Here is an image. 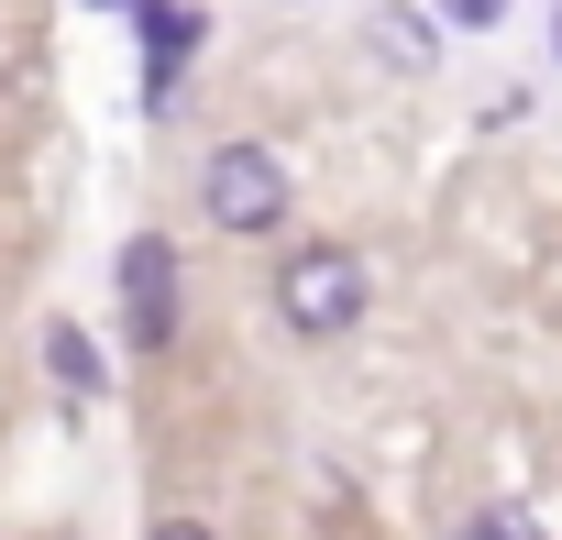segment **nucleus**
<instances>
[{
	"label": "nucleus",
	"mask_w": 562,
	"mask_h": 540,
	"mask_svg": "<svg viewBox=\"0 0 562 540\" xmlns=\"http://www.w3.org/2000/svg\"><path fill=\"white\" fill-rule=\"evenodd\" d=\"M430 12H441V23H452V34H496V23H507V12H518V0H430Z\"/></svg>",
	"instance_id": "8"
},
{
	"label": "nucleus",
	"mask_w": 562,
	"mask_h": 540,
	"mask_svg": "<svg viewBox=\"0 0 562 540\" xmlns=\"http://www.w3.org/2000/svg\"><path fill=\"white\" fill-rule=\"evenodd\" d=\"M430 45H441V34H430L419 12H375V56H386V67H430Z\"/></svg>",
	"instance_id": "6"
},
{
	"label": "nucleus",
	"mask_w": 562,
	"mask_h": 540,
	"mask_svg": "<svg viewBox=\"0 0 562 540\" xmlns=\"http://www.w3.org/2000/svg\"><path fill=\"white\" fill-rule=\"evenodd\" d=\"M265 299H276V320H288L299 342H342V331L375 310V277H364L353 243H299V254H276Z\"/></svg>",
	"instance_id": "1"
},
{
	"label": "nucleus",
	"mask_w": 562,
	"mask_h": 540,
	"mask_svg": "<svg viewBox=\"0 0 562 540\" xmlns=\"http://www.w3.org/2000/svg\"><path fill=\"white\" fill-rule=\"evenodd\" d=\"M133 12V34L155 45V111H166V89H177V67H188V45H199V12L188 0H122Z\"/></svg>",
	"instance_id": "4"
},
{
	"label": "nucleus",
	"mask_w": 562,
	"mask_h": 540,
	"mask_svg": "<svg viewBox=\"0 0 562 540\" xmlns=\"http://www.w3.org/2000/svg\"><path fill=\"white\" fill-rule=\"evenodd\" d=\"M155 540H221L210 518H155Z\"/></svg>",
	"instance_id": "9"
},
{
	"label": "nucleus",
	"mask_w": 562,
	"mask_h": 540,
	"mask_svg": "<svg viewBox=\"0 0 562 540\" xmlns=\"http://www.w3.org/2000/svg\"><path fill=\"white\" fill-rule=\"evenodd\" d=\"M45 364H56V386H67L78 408H89V397L111 386V364H100V342H89L78 320H45Z\"/></svg>",
	"instance_id": "5"
},
{
	"label": "nucleus",
	"mask_w": 562,
	"mask_h": 540,
	"mask_svg": "<svg viewBox=\"0 0 562 540\" xmlns=\"http://www.w3.org/2000/svg\"><path fill=\"white\" fill-rule=\"evenodd\" d=\"M452 540H551V529H540L529 507H507V496H496V507H463V518H452Z\"/></svg>",
	"instance_id": "7"
},
{
	"label": "nucleus",
	"mask_w": 562,
	"mask_h": 540,
	"mask_svg": "<svg viewBox=\"0 0 562 540\" xmlns=\"http://www.w3.org/2000/svg\"><path fill=\"white\" fill-rule=\"evenodd\" d=\"M199 210H210V232H232V243L288 232V210H299L288 155H276V144H210V166H199Z\"/></svg>",
	"instance_id": "2"
},
{
	"label": "nucleus",
	"mask_w": 562,
	"mask_h": 540,
	"mask_svg": "<svg viewBox=\"0 0 562 540\" xmlns=\"http://www.w3.org/2000/svg\"><path fill=\"white\" fill-rule=\"evenodd\" d=\"M122 320H133V353H166L177 342V243L166 232H133L122 243Z\"/></svg>",
	"instance_id": "3"
},
{
	"label": "nucleus",
	"mask_w": 562,
	"mask_h": 540,
	"mask_svg": "<svg viewBox=\"0 0 562 540\" xmlns=\"http://www.w3.org/2000/svg\"><path fill=\"white\" fill-rule=\"evenodd\" d=\"M551 67H562V0H551Z\"/></svg>",
	"instance_id": "10"
}]
</instances>
